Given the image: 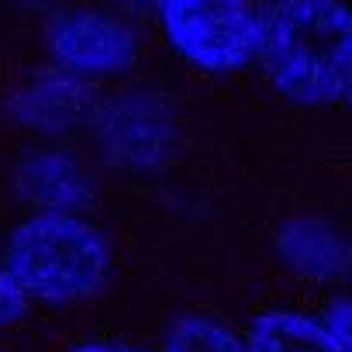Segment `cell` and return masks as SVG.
<instances>
[{
    "mask_svg": "<svg viewBox=\"0 0 352 352\" xmlns=\"http://www.w3.org/2000/svg\"><path fill=\"white\" fill-rule=\"evenodd\" d=\"M256 56L273 87L300 104H335L352 83V18L342 0H273Z\"/></svg>",
    "mask_w": 352,
    "mask_h": 352,
    "instance_id": "6da1fadb",
    "label": "cell"
},
{
    "mask_svg": "<svg viewBox=\"0 0 352 352\" xmlns=\"http://www.w3.org/2000/svg\"><path fill=\"white\" fill-rule=\"evenodd\" d=\"M111 266L107 239L76 211H38L4 245V273L25 297L66 304L90 297Z\"/></svg>",
    "mask_w": 352,
    "mask_h": 352,
    "instance_id": "7a4b0ae2",
    "label": "cell"
},
{
    "mask_svg": "<svg viewBox=\"0 0 352 352\" xmlns=\"http://www.w3.org/2000/svg\"><path fill=\"white\" fill-rule=\"evenodd\" d=\"M162 28L187 63L232 73L256 59L259 18L249 0H162Z\"/></svg>",
    "mask_w": 352,
    "mask_h": 352,
    "instance_id": "3957f363",
    "label": "cell"
},
{
    "mask_svg": "<svg viewBox=\"0 0 352 352\" xmlns=\"http://www.w3.org/2000/svg\"><path fill=\"white\" fill-rule=\"evenodd\" d=\"M49 52L56 63L80 76H104L121 73L138 56L135 32L104 11H73L59 14L49 28Z\"/></svg>",
    "mask_w": 352,
    "mask_h": 352,
    "instance_id": "277c9868",
    "label": "cell"
},
{
    "mask_svg": "<svg viewBox=\"0 0 352 352\" xmlns=\"http://www.w3.org/2000/svg\"><path fill=\"white\" fill-rule=\"evenodd\" d=\"M18 180H21V190L28 194V201L42 204V211H73V208H83L94 194L87 169L63 152L25 155Z\"/></svg>",
    "mask_w": 352,
    "mask_h": 352,
    "instance_id": "5b68a950",
    "label": "cell"
},
{
    "mask_svg": "<svg viewBox=\"0 0 352 352\" xmlns=\"http://www.w3.org/2000/svg\"><path fill=\"white\" fill-rule=\"evenodd\" d=\"M249 352H349L324 321L297 311H266L252 321L245 335Z\"/></svg>",
    "mask_w": 352,
    "mask_h": 352,
    "instance_id": "8992f818",
    "label": "cell"
},
{
    "mask_svg": "<svg viewBox=\"0 0 352 352\" xmlns=\"http://www.w3.org/2000/svg\"><path fill=\"white\" fill-rule=\"evenodd\" d=\"M280 256L290 270L304 273L307 280H328L345 266V249L338 235L321 221H297L280 235Z\"/></svg>",
    "mask_w": 352,
    "mask_h": 352,
    "instance_id": "52a82bcc",
    "label": "cell"
},
{
    "mask_svg": "<svg viewBox=\"0 0 352 352\" xmlns=\"http://www.w3.org/2000/svg\"><path fill=\"white\" fill-rule=\"evenodd\" d=\"M166 352H249V345L225 321L208 314H187L169 328Z\"/></svg>",
    "mask_w": 352,
    "mask_h": 352,
    "instance_id": "ba28073f",
    "label": "cell"
},
{
    "mask_svg": "<svg viewBox=\"0 0 352 352\" xmlns=\"http://www.w3.org/2000/svg\"><path fill=\"white\" fill-rule=\"evenodd\" d=\"M28 311V297L18 290V283L4 273V266H0V328H8L14 321H21Z\"/></svg>",
    "mask_w": 352,
    "mask_h": 352,
    "instance_id": "9c48e42d",
    "label": "cell"
},
{
    "mask_svg": "<svg viewBox=\"0 0 352 352\" xmlns=\"http://www.w3.org/2000/svg\"><path fill=\"white\" fill-rule=\"evenodd\" d=\"M69 352H142V349H128V345H114V342H83V345H73Z\"/></svg>",
    "mask_w": 352,
    "mask_h": 352,
    "instance_id": "30bf717a",
    "label": "cell"
},
{
    "mask_svg": "<svg viewBox=\"0 0 352 352\" xmlns=\"http://www.w3.org/2000/svg\"><path fill=\"white\" fill-rule=\"evenodd\" d=\"M128 4H135V8H159L162 0H128Z\"/></svg>",
    "mask_w": 352,
    "mask_h": 352,
    "instance_id": "8fae6325",
    "label": "cell"
},
{
    "mask_svg": "<svg viewBox=\"0 0 352 352\" xmlns=\"http://www.w3.org/2000/svg\"><path fill=\"white\" fill-rule=\"evenodd\" d=\"M25 4H32V8H38V4H45V0H25Z\"/></svg>",
    "mask_w": 352,
    "mask_h": 352,
    "instance_id": "7c38bea8",
    "label": "cell"
}]
</instances>
